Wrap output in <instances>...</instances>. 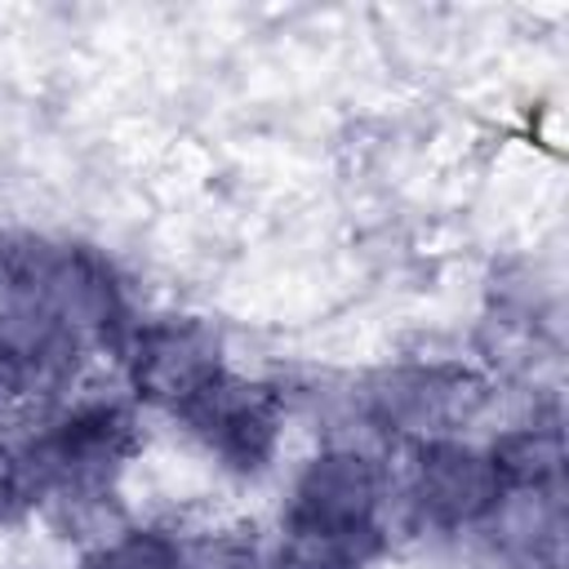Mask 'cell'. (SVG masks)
I'll use <instances>...</instances> for the list:
<instances>
[{
  "mask_svg": "<svg viewBox=\"0 0 569 569\" xmlns=\"http://www.w3.org/2000/svg\"><path fill=\"white\" fill-rule=\"evenodd\" d=\"M173 418L227 471L258 476L276 458L280 427H284V400H280V391L271 382L240 378V373L227 369L200 396H191Z\"/></svg>",
  "mask_w": 569,
  "mask_h": 569,
  "instance_id": "5b68a950",
  "label": "cell"
},
{
  "mask_svg": "<svg viewBox=\"0 0 569 569\" xmlns=\"http://www.w3.org/2000/svg\"><path fill=\"white\" fill-rule=\"evenodd\" d=\"M387 471L356 445L307 458L280 507V569H365L387 547Z\"/></svg>",
  "mask_w": 569,
  "mask_h": 569,
  "instance_id": "6da1fadb",
  "label": "cell"
},
{
  "mask_svg": "<svg viewBox=\"0 0 569 569\" xmlns=\"http://www.w3.org/2000/svg\"><path fill=\"white\" fill-rule=\"evenodd\" d=\"M18 449V467L36 498H84L111 493L124 458L138 449V418L129 400L116 396H84L49 413Z\"/></svg>",
  "mask_w": 569,
  "mask_h": 569,
  "instance_id": "7a4b0ae2",
  "label": "cell"
},
{
  "mask_svg": "<svg viewBox=\"0 0 569 569\" xmlns=\"http://www.w3.org/2000/svg\"><path fill=\"white\" fill-rule=\"evenodd\" d=\"M4 400H9V387H4V378H0V405H4Z\"/></svg>",
  "mask_w": 569,
  "mask_h": 569,
  "instance_id": "8fae6325",
  "label": "cell"
},
{
  "mask_svg": "<svg viewBox=\"0 0 569 569\" xmlns=\"http://www.w3.org/2000/svg\"><path fill=\"white\" fill-rule=\"evenodd\" d=\"M405 493H409L413 516L440 533H476L502 502V485L489 462V449L462 436L409 445Z\"/></svg>",
  "mask_w": 569,
  "mask_h": 569,
  "instance_id": "8992f818",
  "label": "cell"
},
{
  "mask_svg": "<svg viewBox=\"0 0 569 569\" xmlns=\"http://www.w3.org/2000/svg\"><path fill=\"white\" fill-rule=\"evenodd\" d=\"M31 502L22 467H18V449L9 440H0V520H13L22 507Z\"/></svg>",
  "mask_w": 569,
  "mask_h": 569,
  "instance_id": "30bf717a",
  "label": "cell"
},
{
  "mask_svg": "<svg viewBox=\"0 0 569 569\" xmlns=\"http://www.w3.org/2000/svg\"><path fill=\"white\" fill-rule=\"evenodd\" d=\"M502 493H560L565 489V440L551 422H525L489 445Z\"/></svg>",
  "mask_w": 569,
  "mask_h": 569,
  "instance_id": "52a82bcc",
  "label": "cell"
},
{
  "mask_svg": "<svg viewBox=\"0 0 569 569\" xmlns=\"http://www.w3.org/2000/svg\"><path fill=\"white\" fill-rule=\"evenodd\" d=\"M489 378L453 360H400L365 378L360 413L369 427L409 445L458 436L489 405Z\"/></svg>",
  "mask_w": 569,
  "mask_h": 569,
  "instance_id": "3957f363",
  "label": "cell"
},
{
  "mask_svg": "<svg viewBox=\"0 0 569 569\" xmlns=\"http://www.w3.org/2000/svg\"><path fill=\"white\" fill-rule=\"evenodd\" d=\"M178 569H262V556L240 533H204L196 542H178Z\"/></svg>",
  "mask_w": 569,
  "mask_h": 569,
  "instance_id": "9c48e42d",
  "label": "cell"
},
{
  "mask_svg": "<svg viewBox=\"0 0 569 569\" xmlns=\"http://www.w3.org/2000/svg\"><path fill=\"white\" fill-rule=\"evenodd\" d=\"M120 360L129 396L164 413H178L218 373H227L222 333L200 316H151L129 325Z\"/></svg>",
  "mask_w": 569,
  "mask_h": 569,
  "instance_id": "277c9868",
  "label": "cell"
},
{
  "mask_svg": "<svg viewBox=\"0 0 569 569\" xmlns=\"http://www.w3.org/2000/svg\"><path fill=\"white\" fill-rule=\"evenodd\" d=\"M80 569H178V538L164 529H116L84 551Z\"/></svg>",
  "mask_w": 569,
  "mask_h": 569,
  "instance_id": "ba28073f",
  "label": "cell"
}]
</instances>
